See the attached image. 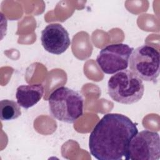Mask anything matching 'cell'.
<instances>
[{
	"mask_svg": "<svg viewBox=\"0 0 160 160\" xmlns=\"http://www.w3.org/2000/svg\"><path fill=\"white\" fill-rule=\"evenodd\" d=\"M159 52L150 45L133 49L129 59L131 72L142 81L154 82L159 75Z\"/></svg>",
	"mask_w": 160,
	"mask_h": 160,
	"instance_id": "4",
	"label": "cell"
},
{
	"mask_svg": "<svg viewBox=\"0 0 160 160\" xmlns=\"http://www.w3.org/2000/svg\"><path fill=\"white\" fill-rule=\"evenodd\" d=\"M108 92L119 103L131 104L141 99L144 92L142 81L128 69L116 72L109 79Z\"/></svg>",
	"mask_w": 160,
	"mask_h": 160,
	"instance_id": "3",
	"label": "cell"
},
{
	"mask_svg": "<svg viewBox=\"0 0 160 160\" xmlns=\"http://www.w3.org/2000/svg\"><path fill=\"white\" fill-rule=\"evenodd\" d=\"M21 115L20 106L18 102L9 99L0 102V118L2 121H10L18 118Z\"/></svg>",
	"mask_w": 160,
	"mask_h": 160,
	"instance_id": "9",
	"label": "cell"
},
{
	"mask_svg": "<svg viewBox=\"0 0 160 160\" xmlns=\"http://www.w3.org/2000/svg\"><path fill=\"white\" fill-rule=\"evenodd\" d=\"M138 132L136 124L128 116L106 114L90 134L89 152L98 160H128L129 145Z\"/></svg>",
	"mask_w": 160,
	"mask_h": 160,
	"instance_id": "1",
	"label": "cell"
},
{
	"mask_svg": "<svg viewBox=\"0 0 160 160\" xmlns=\"http://www.w3.org/2000/svg\"><path fill=\"white\" fill-rule=\"evenodd\" d=\"M133 48L126 44H112L102 48L96 58L101 71L108 74H115L126 69Z\"/></svg>",
	"mask_w": 160,
	"mask_h": 160,
	"instance_id": "5",
	"label": "cell"
},
{
	"mask_svg": "<svg viewBox=\"0 0 160 160\" xmlns=\"http://www.w3.org/2000/svg\"><path fill=\"white\" fill-rule=\"evenodd\" d=\"M43 93L44 87L42 84L21 85L16 89V98L21 107L28 109L41 100Z\"/></svg>",
	"mask_w": 160,
	"mask_h": 160,
	"instance_id": "8",
	"label": "cell"
},
{
	"mask_svg": "<svg viewBox=\"0 0 160 160\" xmlns=\"http://www.w3.org/2000/svg\"><path fill=\"white\" fill-rule=\"evenodd\" d=\"M128 156L131 160H158L160 158L159 134L149 130L138 132L130 141Z\"/></svg>",
	"mask_w": 160,
	"mask_h": 160,
	"instance_id": "6",
	"label": "cell"
},
{
	"mask_svg": "<svg viewBox=\"0 0 160 160\" xmlns=\"http://www.w3.org/2000/svg\"><path fill=\"white\" fill-rule=\"evenodd\" d=\"M48 103L51 115L59 121L74 123L83 114L82 95L66 86L56 89L50 94Z\"/></svg>",
	"mask_w": 160,
	"mask_h": 160,
	"instance_id": "2",
	"label": "cell"
},
{
	"mask_svg": "<svg viewBox=\"0 0 160 160\" xmlns=\"http://www.w3.org/2000/svg\"><path fill=\"white\" fill-rule=\"evenodd\" d=\"M41 44L44 49L53 54L64 52L71 44L67 30L61 24H49L41 32Z\"/></svg>",
	"mask_w": 160,
	"mask_h": 160,
	"instance_id": "7",
	"label": "cell"
}]
</instances>
